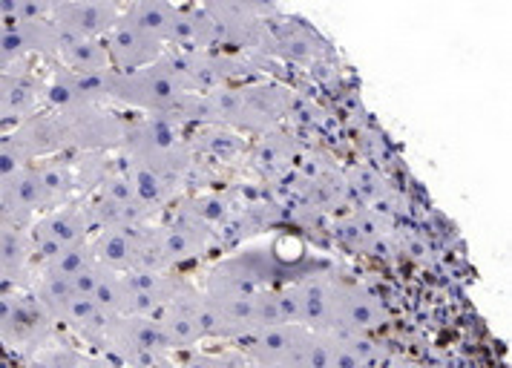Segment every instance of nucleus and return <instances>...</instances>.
<instances>
[{"instance_id":"obj_21","label":"nucleus","mask_w":512,"mask_h":368,"mask_svg":"<svg viewBox=\"0 0 512 368\" xmlns=\"http://www.w3.org/2000/svg\"><path fill=\"white\" fill-rule=\"evenodd\" d=\"M107 314V317H124V305H127V285L124 274L101 268L98 282H95L93 297H90Z\"/></svg>"},{"instance_id":"obj_2","label":"nucleus","mask_w":512,"mask_h":368,"mask_svg":"<svg viewBox=\"0 0 512 368\" xmlns=\"http://www.w3.org/2000/svg\"><path fill=\"white\" fill-rule=\"evenodd\" d=\"M185 95L187 92L179 87L164 61L136 72L113 69V104L121 107L139 110L144 115H170Z\"/></svg>"},{"instance_id":"obj_7","label":"nucleus","mask_w":512,"mask_h":368,"mask_svg":"<svg viewBox=\"0 0 512 368\" xmlns=\"http://www.w3.org/2000/svg\"><path fill=\"white\" fill-rule=\"evenodd\" d=\"M121 12L124 6L113 0H75L55 3L49 21L58 29L61 41H104L121 18Z\"/></svg>"},{"instance_id":"obj_25","label":"nucleus","mask_w":512,"mask_h":368,"mask_svg":"<svg viewBox=\"0 0 512 368\" xmlns=\"http://www.w3.org/2000/svg\"><path fill=\"white\" fill-rule=\"evenodd\" d=\"M47 368H93V357L75 348H55L49 354H41Z\"/></svg>"},{"instance_id":"obj_12","label":"nucleus","mask_w":512,"mask_h":368,"mask_svg":"<svg viewBox=\"0 0 512 368\" xmlns=\"http://www.w3.org/2000/svg\"><path fill=\"white\" fill-rule=\"evenodd\" d=\"M179 127L182 124L173 121L170 115H144L136 121H127L124 138H121L124 159H153L179 147L182 144Z\"/></svg>"},{"instance_id":"obj_24","label":"nucleus","mask_w":512,"mask_h":368,"mask_svg":"<svg viewBox=\"0 0 512 368\" xmlns=\"http://www.w3.org/2000/svg\"><path fill=\"white\" fill-rule=\"evenodd\" d=\"M29 164H35V161L29 159V153L18 144V138L12 133L0 136V184L9 182L15 173H21Z\"/></svg>"},{"instance_id":"obj_10","label":"nucleus","mask_w":512,"mask_h":368,"mask_svg":"<svg viewBox=\"0 0 512 368\" xmlns=\"http://www.w3.org/2000/svg\"><path fill=\"white\" fill-rule=\"evenodd\" d=\"M58 29L49 18L44 21L0 23V75L15 72L32 55H58Z\"/></svg>"},{"instance_id":"obj_13","label":"nucleus","mask_w":512,"mask_h":368,"mask_svg":"<svg viewBox=\"0 0 512 368\" xmlns=\"http://www.w3.org/2000/svg\"><path fill=\"white\" fill-rule=\"evenodd\" d=\"M49 325H52V320L41 311L38 302H29L26 297H18L12 291L0 294V340L3 343H41L49 334Z\"/></svg>"},{"instance_id":"obj_4","label":"nucleus","mask_w":512,"mask_h":368,"mask_svg":"<svg viewBox=\"0 0 512 368\" xmlns=\"http://www.w3.org/2000/svg\"><path fill=\"white\" fill-rule=\"evenodd\" d=\"M285 320L297 322L308 331H334L337 308V276L311 274L291 282L280 291Z\"/></svg>"},{"instance_id":"obj_1","label":"nucleus","mask_w":512,"mask_h":368,"mask_svg":"<svg viewBox=\"0 0 512 368\" xmlns=\"http://www.w3.org/2000/svg\"><path fill=\"white\" fill-rule=\"evenodd\" d=\"M101 348L130 368H170V345L156 317H110Z\"/></svg>"},{"instance_id":"obj_5","label":"nucleus","mask_w":512,"mask_h":368,"mask_svg":"<svg viewBox=\"0 0 512 368\" xmlns=\"http://www.w3.org/2000/svg\"><path fill=\"white\" fill-rule=\"evenodd\" d=\"M90 230H95L93 213H90V205H84V202H70V205L55 207L49 213H41L29 225L32 256H38L44 262L49 256L72 248V245L87 242Z\"/></svg>"},{"instance_id":"obj_20","label":"nucleus","mask_w":512,"mask_h":368,"mask_svg":"<svg viewBox=\"0 0 512 368\" xmlns=\"http://www.w3.org/2000/svg\"><path fill=\"white\" fill-rule=\"evenodd\" d=\"M95 265L93 248H90V239L81 242V245H72L67 251L55 253L41 262V274L38 276H58V279H72L75 274H81L84 268Z\"/></svg>"},{"instance_id":"obj_6","label":"nucleus","mask_w":512,"mask_h":368,"mask_svg":"<svg viewBox=\"0 0 512 368\" xmlns=\"http://www.w3.org/2000/svg\"><path fill=\"white\" fill-rule=\"evenodd\" d=\"M159 325L164 331V340L170 345V351H190L202 340H208L205 331V297L190 285L179 282L176 294L167 299L162 311H159Z\"/></svg>"},{"instance_id":"obj_17","label":"nucleus","mask_w":512,"mask_h":368,"mask_svg":"<svg viewBox=\"0 0 512 368\" xmlns=\"http://www.w3.org/2000/svg\"><path fill=\"white\" fill-rule=\"evenodd\" d=\"M124 15L136 23L141 32H147V35H150V38H156L159 44L170 46L173 26H176V15H179V6H173V3H162V0H141V3H130V6H124Z\"/></svg>"},{"instance_id":"obj_18","label":"nucleus","mask_w":512,"mask_h":368,"mask_svg":"<svg viewBox=\"0 0 512 368\" xmlns=\"http://www.w3.org/2000/svg\"><path fill=\"white\" fill-rule=\"evenodd\" d=\"M58 61H61L64 69L84 72V75H95V72H107L110 69V58H107L104 41H61Z\"/></svg>"},{"instance_id":"obj_3","label":"nucleus","mask_w":512,"mask_h":368,"mask_svg":"<svg viewBox=\"0 0 512 368\" xmlns=\"http://www.w3.org/2000/svg\"><path fill=\"white\" fill-rule=\"evenodd\" d=\"M41 104L49 113H78V110H95L113 104V69L107 72H72V69H55L41 84Z\"/></svg>"},{"instance_id":"obj_8","label":"nucleus","mask_w":512,"mask_h":368,"mask_svg":"<svg viewBox=\"0 0 512 368\" xmlns=\"http://www.w3.org/2000/svg\"><path fill=\"white\" fill-rule=\"evenodd\" d=\"M386 322H389V311L372 288H366L360 282H349V279H337L334 331L354 334V337H369L372 331L383 328Z\"/></svg>"},{"instance_id":"obj_23","label":"nucleus","mask_w":512,"mask_h":368,"mask_svg":"<svg viewBox=\"0 0 512 368\" xmlns=\"http://www.w3.org/2000/svg\"><path fill=\"white\" fill-rule=\"evenodd\" d=\"M380 233H383V225L372 210H360L343 222V239L357 245V248H372L380 239Z\"/></svg>"},{"instance_id":"obj_9","label":"nucleus","mask_w":512,"mask_h":368,"mask_svg":"<svg viewBox=\"0 0 512 368\" xmlns=\"http://www.w3.org/2000/svg\"><path fill=\"white\" fill-rule=\"evenodd\" d=\"M308 337L311 331L297 322L274 325L254 334L251 340H245L248 343L245 357L259 368H303Z\"/></svg>"},{"instance_id":"obj_15","label":"nucleus","mask_w":512,"mask_h":368,"mask_svg":"<svg viewBox=\"0 0 512 368\" xmlns=\"http://www.w3.org/2000/svg\"><path fill=\"white\" fill-rule=\"evenodd\" d=\"M141 236L144 228H101L90 236L95 262L107 271L127 274L139 265Z\"/></svg>"},{"instance_id":"obj_19","label":"nucleus","mask_w":512,"mask_h":368,"mask_svg":"<svg viewBox=\"0 0 512 368\" xmlns=\"http://www.w3.org/2000/svg\"><path fill=\"white\" fill-rule=\"evenodd\" d=\"M107 314L95 305L90 297H72L67 302V308H64V314H61V320L64 325H70L72 331H78L84 340H90V343L101 345V337H104V328H107Z\"/></svg>"},{"instance_id":"obj_14","label":"nucleus","mask_w":512,"mask_h":368,"mask_svg":"<svg viewBox=\"0 0 512 368\" xmlns=\"http://www.w3.org/2000/svg\"><path fill=\"white\" fill-rule=\"evenodd\" d=\"M41 81L26 69L0 75V127L24 124L26 118L41 113Z\"/></svg>"},{"instance_id":"obj_22","label":"nucleus","mask_w":512,"mask_h":368,"mask_svg":"<svg viewBox=\"0 0 512 368\" xmlns=\"http://www.w3.org/2000/svg\"><path fill=\"white\" fill-rule=\"evenodd\" d=\"M346 184H349V190L360 199V202H366V205H377V202H383L386 199V190H389V184L386 179L369 167V164H354L346 170Z\"/></svg>"},{"instance_id":"obj_16","label":"nucleus","mask_w":512,"mask_h":368,"mask_svg":"<svg viewBox=\"0 0 512 368\" xmlns=\"http://www.w3.org/2000/svg\"><path fill=\"white\" fill-rule=\"evenodd\" d=\"M32 262L29 230L21 225L0 222V285L9 291L12 285L24 282Z\"/></svg>"},{"instance_id":"obj_26","label":"nucleus","mask_w":512,"mask_h":368,"mask_svg":"<svg viewBox=\"0 0 512 368\" xmlns=\"http://www.w3.org/2000/svg\"><path fill=\"white\" fill-rule=\"evenodd\" d=\"M383 368H420L415 360H406V357H389Z\"/></svg>"},{"instance_id":"obj_11","label":"nucleus","mask_w":512,"mask_h":368,"mask_svg":"<svg viewBox=\"0 0 512 368\" xmlns=\"http://www.w3.org/2000/svg\"><path fill=\"white\" fill-rule=\"evenodd\" d=\"M104 46H107L110 69H116V72H136V69L153 67L167 52V46L159 44L156 38H150L147 32H141L124 12H121L116 26L107 32Z\"/></svg>"},{"instance_id":"obj_27","label":"nucleus","mask_w":512,"mask_h":368,"mask_svg":"<svg viewBox=\"0 0 512 368\" xmlns=\"http://www.w3.org/2000/svg\"><path fill=\"white\" fill-rule=\"evenodd\" d=\"M93 368H121V366H118L113 357L101 354V357H93Z\"/></svg>"}]
</instances>
